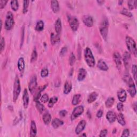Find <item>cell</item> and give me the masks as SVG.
Segmentation results:
<instances>
[{
  "label": "cell",
  "instance_id": "obj_1",
  "mask_svg": "<svg viewBox=\"0 0 137 137\" xmlns=\"http://www.w3.org/2000/svg\"><path fill=\"white\" fill-rule=\"evenodd\" d=\"M109 25V24L108 19L105 17L104 18L101 22L99 27V29L101 35L104 40H106V39H107Z\"/></svg>",
  "mask_w": 137,
  "mask_h": 137
},
{
  "label": "cell",
  "instance_id": "obj_2",
  "mask_svg": "<svg viewBox=\"0 0 137 137\" xmlns=\"http://www.w3.org/2000/svg\"><path fill=\"white\" fill-rule=\"evenodd\" d=\"M84 58L85 62H86L87 65L90 67H93L95 66V60L94 57L93 55V53L91 51V49L87 47L84 51Z\"/></svg>",
  "mask_w": 137,
  "mask_h": 137
},
{
  "label": "cell",
  "instance_id": "obj_3",
  "mask_svg": "<svg viewBox=\"0 0 137 137\" xmlns=\"http://www.w3.org/2000/svg\"><path fill=\"white\" fill-rule=\"evenodd\" d=\"M125 41L128 51L135 57H136V45L134 40L130 36H126Z\"/></svg>",
  "mask_w": 137,
  "mask_h": 137
},
{
  "label": "cell",
  "instance_id": "obj_4",
  "mask_svg": "<svg viewBox=\"0 0 137 137\" xmlns=\"http://www.w3.org/2000/svg\"><path fill=\"white\" fill-rule=\"evenodd\" d=\"M21 91V87L20 80L18 78V76L17 75L15 78L14 85H13V101L14 102H16L17 100L19 95Z\"/></svg>",
  "mask_w": 137,
  "mask_h": 137
},
{
  "label": "cell",
  "instance_id": "obj_5",
  "mask_svg": "<svg viewBox=\"0 0 137 137\" xmlns=\"http://www.w3.org/2000/svg\"><path fill=\"white\" fill-rule=\"evenodd\" d=\"M14 24V20L13 14L11 11H8L6 15V18L5 20L4 27L5 29L7 31L11 30Z\"/></svg>",
  "mask_w": 137,
  "mask_h": 137
},
{
  "label": "cell",
  "instance_id": "obj_6",
  "mask_svg": "<svg viewBox=\"0 0 137 137\" xmlns=\"http://www.w3.org/2000/svg\"><path fill=\"white\" fill-rule=\"evenodd\" d=\"M67 18L70 27L72 29V31L73 32L77 31L79 26V22L78 19L75 17L71 16L70 15L69 16H68Z\"/></svg>",
  "mask_w": 137,
  "mask_h": 137
},
{
  "label": "cell",
  "instance_id": "obj_7",
  "mask_svg": "<svg viewBox=\"0 0 137 137\" xmlns=\"http://www.w3.org/2000/svg\"><path fill=\"white\" fill-rule=\"evenodd\" d=\"M83 111H84V108H83V106L82 105L77 106V107H75L73 109L71 113V119L72 120H73L75 119L78 118L83 112Z\"/></svg>",
  "mask_w": 137,
  "mask_h": 137
},
{
  "label": "cell",
  "instance_id": "obj_8",
  "mask_svg": "<svg viewBox=\"0 0 137 137\" xmlns=\"http://www.w3.org/2000/svg\"><path fill=\"white\" fill-rule=\"evenodd\" d=\"M36 87H37L36 76L35 75H33L31 79H30L28 85L29 90L32 94H33L35 92Z\"/></svg>",
  "mask_w": 137,
  "mask_h": 137
},
{
  "label": "cell",
  "instance_id": "obj_9",
  "mask_svg": "<svg viewBox=\"0 0 137 137\" xmlns=\"http://www.w3.org/2000/svg\"><path fill=\"white\" fill-rule=\"evenodd\" d=\"M131 57L130 52L128 51H125L123 54V62L125 67L127 71L129 70L131 64Z\"/></svg>",
  "mask_w": 137,
  "mask_h": 137
},
{
  "label": "cell",
  "instance_id": "obj_10",
  "mask_svg": "<svg viewBox=\"0 0 137 137\" xmlns=\"http://www.w3.org/2000/svg\"><path fill=\"white\" fill-rule=\"evenodd\" d=\"M113 61L116 65L118 69H120L121 67V64H122V62H121V57L118 52H115L113 54Z\"/></svg>",
  "mask_w": 137,
  "mask_h": 137
},
{
  "label": "cell",
  "instance_id": "obj_11",
  "mask_svg": "<svg viewBox=\"0 0 137 137\" xmlns=\"http://www.w3.org/2000/svg\"><path fill=\"white\" fill-rule=\"evenodd\" d=\"M82 22L86 26L88 27H91L93 26L94 20L92 16L89 15H85L82 17Z\"/></svg>",
  "mask_w": 137,
  "mask_h": 137
},
{
  "label": "cell",
  "instance_id": "obj_12",
  "mask_svg": "<svg viewBox=\"0 0 137 137\" xmlns=\"http://www.w3.org/2000/svg\"><path fill=\"white\" fill-rule=\"evenodd\" d=\"M86 125V121L85 120H80L75 129L76 134H79L84 130Z\"/></svg>",
  "mask_w": 137,
  "mask_h": 137
},
{
  "label": "cell",
  "instance_id": "obj_13",
  "mask_svg": "<svg viewBox=\"0 0 137 137\" xmlns=\"http://www.w3.org/2000/svg\"><path fill=\"white\" fill-rule=\"evenodd\" d=\"M117 97L120 102H124L126 101L127 97V93L126 91L123 88L119 89L117 92Z\"/></svg>",
  "mask_w": 137,
  "mask_h": 137
},
{
  "label": "cell",
  "instance_id": "obj_14",
  "mask_svg": "<svg viewBox=\"0 0 137 137\" xmlns=\"http://www.w3.org/2000/svg\"><path fill=\"white\" fill-rule=\"evenodd\" d=\"M22 101H23V105L24 108L26 109L29 104V95L27 89L25 88L24 90L23 95H22Z\"/></svg>",
  "mask_w": 137,
  "mask_h": 137
},
{
  "label": "cell",
  "instance_id": "obj_15",
  "mask_svg": "<svg viewBox=\"0 0 137 137\" xmlns=\"http://www.w3.org/2000/svg\"><path fill=\"white\" fill-rule=\"evenodd\" d=\"M106 118L110 123H112L116 120L117 115L115 112L112 111H109L106 113Z\"/></svg>",
  "mask_w": 137,
  "mask_h": 137
},
{
  "label": "cell",
  "instance_id": "obj_16",
  "mask_svg": "<svg viewBox=\"0 0 137 137\" xmlns=\"http://www.w3.org/2000/svg\"><path fill=\"white\" fill-rule=\"evenodd\" d=\"M17 66H18V70L19 72L21 73V74L23 73L25 70V60L23 57H20L18 59Z\"/></svg>",
  "mask_w": 137,
  "mask_h": 137
},
{
  "label": "cell",
  "instance_id": "obj_17",
  "mask_svg": "<svg viewBox=\"0 0 137 137\" xmlns=\"http://www.w3.org/2000/svg\"><path fill=\"white\" fill-rule=\"evenodd\" d=\"M55 30L57 34L59 35L62 32V21L61 19L60 18H58L55 23Z\"/></svg>",
  "mask_w": 137,
  "mask_h": 137
},
{
  "label": "cell",
  "instance_id": "obj_18",
  "mask_svg": "<svg viewBox=\"0 0 137 137\" xmlns=\"http://www.w3.org/2000/svg\"><path fill=\"white\" fill-rule=\"evenodd\" d=\"M86 74H87V71L85 68H83L82 67L80 68L77 77L78 80L79 81H81L84 80L86 77Z\"/></svg>",
  "mask_w": 137,
  "mask_h": 137
},
{
  "label": "cell",
  "instance_id": "obj_19",
  "mask_svg": "<svg viewBox=\"0 0 137 137\" xmlns=\"http://www.w3.org/2000/svg\"><path fill=\"white\" fill-rule=\"evenodd\" d=\"M128 92L131 97H134L136 94V90L134 82L128 85Z\"/></svg>",
  "mask_w": 137,
  "mask_h": 137
},
{
  "label": "cell",
  "instance_id": "obj_20",
  "mask_svg": "<svg viewBox=\"0 0 137 137\" xmlns=\"http://www.w3.org/2000/svg\"><path fill=\"white\" fill-rule=\"evenodd\" d=\"M97 67L100 70L104 71H108L109 69V67L107 65V64H106V63L104 61V60L102 59H100L98 61Z\"/></svg>",
  "mask_w": 137,
  "mask_h": 137
},
{
  "label": "cell",
  "instance_id": "obj_21",
  "mask_svg": "<svg viewBox=\"0 0 137 137\" xmlns=\"http://www.w3.org/2000/svg\"><path fill=\"white\" fill-rule=\"evenodd\" d=\"M60 35L58 34H56L54 33L51 34L50 35V42L51 44L54 45L56 43L59 42L60 41Z\"/></svg>",
  "mask_w": 137,
  "mask_h": 137
},
{
  "label": "cell",
  "instance_id": "obj_22",
  "mask_svg": "<svg viewBox=\"0 0 137 137\" xmlns=\"http://www.w3.org/2000/svg\"><path fill=\"white\" fill-rule=\"evenodd\" d=\"M63 124H64L63 121H62V120H60L57 118H54L52 120V122H51L52 126L54 128H57L59 126L63 125Z\"/></svg>",
  "mask_w": 137,
  "mask_h": 137
},
{
  "label": "cell",
  "instance_id": "obj_23",
  "mask_svg": "<svg viewBox=\"0 0 137 137\" xmlns=\"http://www.w3.org/2000/svg\"><path fill=\"white\" fill-rule=\"evenodd\" d=\"M72 88V83L70 81H66L64 84V90L63 92L65 94H67L69 93Z\"/></svg>",
  "mask_w": 137,
  "mask_h": 137
},
{
  "label": "cell",
  "instance_id": "obj_24",
  "mask_svg": "<svg viewBox=\"0 0 137 137\" xmlns=\"http://www.w3.org/2000/svg\"><path fill=\"white\" fill-rule=\"evenodd\" d=\"M51 7L54 13H57L59 10V5L58 2L56 0H53L51 2Z\"/></svg>",
  "mask_w": 137,
  "mask_h": 137
},
{
  "label": "cell",
  "instance_id": "obj_25",
  "mask_svg": "<svg viewBox=\"0 0 137 137\" xmlns=\"http://www.w3.org/2000/svg\"><path fill=\"white\" fill-rule=\"evenodd\" d=\"M37 133V128L35 121L32 120L31 123V129H30V135L31 136H35Z\"/></svg>",
  "mask_w": 137,
  "mask_h": 137
},
{
  "label": "cell",
  "instance_id": "obj_26",
  "mask_svg": "<svg viewBox=\"0 0 137 137\" xmlns=\"http://www.w3.org/2000/svg\"><path fill=\"white\" fill-rule=\"evenodd\" d=\"M98 94L95 92H93L92 93H91L87 98V102L89 103H92L93 102H94L96 99L98 97Z\"/></svg>",
  "mask_w": 137,
  "mask_h": 137
},
{
  "label": "cell",
  "instance_id": "obj_27",
  "mask_svg": "<svg viewBox=\"0 0 137 137\" xmlns=\"http://www.w3.org/2000/svg\"><path fill=\"white\" fill-rule=\"evenodd\" d=\"M42 119L45 125H48L51 120V116L49 112H45L43 114Z\"/></svg>",
  "mask_w": 137,
  "mask_h": 137
},
{
  "label": "cell",
  "instance_id": "obj_28",
  "mask_svg": "<svg viewBox=\"0 0 137 137\" xmlns=\"http://www.w3.org/2000/svg\"><path fill=\"white\" fill-rule=\"evenodd\" d=\"M81 100V95L80 94H75L73 98H72V104L73 105H77L78 104Z\"/></svg>",
  "mask_w": 137,
  "mask_h": 137
},
{
  "label": "cell",
  "instance_id": "obj_29",
  "mask_svg": "<svg viewBox=\"0 0 137 137\" xmlns=\"http://www.w3.org/2000/svg\"><path fill=\"white\" fill-rule=\"evenodd\" d=\"M44 24L42 20H39L37 22L35 26V30L37 32H41L44 29Z\"/></svg>",
  "mask_w": 137,
  "mask_h": 137
},
{
  "label": "cell",
  "instance_id": "obj_30",
  "mask_svg": "<svg viewBox=\"0 0 137 137\" xmlns=\"http://www.w3.org/2000/svg\"><path fill=\"white\" fill-rule=\"evenodd\" d=\"M116 119L118 121V123H119L121 125L124 126L126 124L125 118H124V115H123V113H119L118 115V116H117Z\"/></svg>",
  "mask_w": 137,
  "mask_h": 137
},
{
  "label": "cell",
  "instance_id": "obj_31",
  "mask_svg": "<svg viewBox=\"0 0 137 137\" xmlns=\"http://www.w3.org/2000/svg\"><path fill=\"white\" fill-rule=\"evenodd\" d=\"M114 102H115V98H114L113 97H108L105 102V105L106 106V107L108 108H111L113 105Z\"/></svg>",
  "mask_w": 137,
  "mask_h": 137
},
{
  "label": "cell",
  "instance_id": "obj_32",
  "mask_svg": "<svg viewBox=\"0 0 137 137\" xmlns=\"http://www.w3.org/2000/svg\"><path fill=\"white\" fill-rule=\"evenodd\" d=\"M35 102H36V104H35L36 108L37 111H39L40 113H42L43 112L44 109H45L44 106L38 100L36 101Z\"/></svg>",
  "mask_w": 137,
  "mask_h": 137
},
{
  "label": "cell",
  "instance_id": "obj_33",
  "mask_svg": "<svg viewBox=\"0 0 137 137\" xmlns=\"http://www.w3.org/2000/svg\"><path fill=\"white\" fill-rule=\"evenodd\" d=\"M10 6L11 9L14 11H16L19 9V3L17 0H13L10 2Z\"/></svg>",
  "mask_w": 137,
  "mask_h": 137
},
{
  "label": "cell",
  "instance_id": "obj_34",
  "mask_svg": "<svg viewBox=\"0 0 137 137\" xmlns=\"http://www.w3.org/2000/svg\"><path fill=\"white\" fill-rule=\"evenodd\" d=\"M58 101V97L57 96H53L51 97L48 102V107L49 108H52L54 104L57 102Z\"/></svg>",
  "mask_w": 137,
  "mask_h": 137
},
{
  "label": "cell",
  "instance_id": "obj_35",
  "mask_svg": "<svg viewBox=\"0 0 137 137\" xmlns=\"http://www.w3.org/2000/svg\"><path fill=\"white\" fill-rule=\"evenodd\" d=\"M128 7L130 10H133L134 9H136L137 6V1L136 0H131V1H128L127 2Z\"/></svg>",
  "mask_w": 137,
  "mask_h": 137
},
{
  "label": "cell",
  "instance_id": "obj_36",
  "mask_svg": "<svg viewBox=\"0 0 137 137\" xmlns=\"http://www.w3.org/2000/svg\"><path fill=\"white\" fill-rule=\"evenodd\" d=\"M120 13L129 18H131L133 16V14H132V13L130 11H129L126 8H123V10L121 11Z\"/></svg>",
  "mask_w": 137,
  "mask_h": 137
},
{
  "label": "cell",
  "instance_id": "obj_37",
  "mask_svg": "<svg viewBox=\"0 0 137 137\" xmlns=\"http://www.w3.org/2000/svg\"><path fill=\"white\" fill-rule=\"evenodd\" d=\"M29 1H27V0H24L23 1V9H22V12H23V13H27L29 6Z\"/></svg>",
  "mask_w": 137,
  "mask_h": 137
},
{
  "label": "cell",
  "instance_id": "obj_38",
  "mask_svg": "<svg viewBox=\"0 0 137 137\" xmlns=\"http://www.w3.org/2000/svg\"><path fill=\"white\" fill-rule=\"evenodd\" d=\"M37 58V51L35 48L33 49L32 53L31 58V62L32 63H33L34 62L36 61Z\"/></svg>",
  "mask_w": 137,
  "mask_h": 137
},
{
  "label": "cell",
  "instance_id": "obj_39",
  "mask_svg": "<svg viewBox=\"0 0 137 137\" xmlns=\"http://www.w3.org/2000/svg\"><path fill=\"white\" fill-rule=\"evenodd\" d=\"M75 62V55L73 52H71L69 57V64L71 66H72L74 65Z\"/></svg>",
  "mask_w": 137,
  "mask_h": 137
},
{
  "label": "cell",
  "instance_id": "obj_40",
  "mask_svg": "<svg viewBox=\"0 0 137 137\" xmlns=\"http://www.w3.org/2000/svg\"><path fill=\"white\" fill-rule=\"evenodd\" d=\"M40 100L42 103H47L49 101V96L47 94H44L40 97Z\"/></svg>",
  "mask_w": 137,
  "mask_h": 137
},
{
  "label": "cell",
  "instance_id": "obj_41",
  "mask_svg": "<svg viewBox=\"0 0 137 137\" xmlns=\"http://www.w3.org/2000/svg\"><path fill=\"white\" fill-rule=\"evenodd\" d=\"M49 74V71L47 68H43L41 70V76L43 78L46 77Z\"/></svg>",
  "mask_w": 137,
  "mask_h": 137
},
{
  "label": "cell",
  "instance_id": "obj_42",
  "mask_svg": "<svg viewBox=\"0 0 137 137\" xmlns=\"http://www.w3.org/2000/svg\"><path fill=\"white\" fill-rule=\"evenodd\" d=\"M21 42H20V48L22 47V44L24 42V34H25V27L24 26H22V28H21Z\"/></svg>",
  "mask_w": 137,
  "mask_h": 137
},
{
  "label": "cell",
  "instance_id": "obj_43",
  "mask_svg": "<svg viewBox=\"0 0 137 137\" xmlns=\"http://www.w3.org/2000/svg\"><path fill=\"white\" fill-rule=\"evenodd\" d=\"M132 72L133 75V77L134 79V80H136V65L135 64L133 65L132 68Z\"/></svg>",
  "mask_w": 137,
  "mask_h": 137
},
{
  "label": "cell",
  "instance_id": "obj_44",
  "mask_svg": "<svg viewBox=\"0 0 137 137\" xmlns=\"http://www.w3.org/2000/svg\"><path fill=\"white\" fill-rule=\"evenodd\" d=\"M0 45H1V52H2L5 48V40H4V38L3 37H1Z\"/></svg>",
  "mask_w": 137,
  "mask_h": 137
},
{
  "label": "cell",
  "instance_id": "obj_45",
  "mask_svg": "<svg viewBox=\"0 0 137 137\" xmlns=\"http://www.w3.org/2000/svg\"><path fill=\"white\" fill-rule=\"evenodd\" d=\"M117 109L120 112H121L124 110V105L123 104V102H120L117 104Z\"/></svg>",
  "mask_w": 137,
  "mask_h": 137
},
{
  "label": "cell",
  "instance_id": "obj_46",
  "mask_svg": "<svg viewBox=\"0 0 137 137\" xmlns=\"http://www.w3.org/2000/svg\"><path fill=\"white\" fill-rule=\"evenodd\" d=\"M67 47H63L61 50H60V55L61 56H63L64 55H65L66 54V53L67 52Z\"/></svg>",
  "mask_w": 137,
  "mask_h": 137
},
{
  "label": "cell",
  "instance_id": "obj_47",
  "mask_svg": "<svg viewBox=\"0 0 137 137\" xmlns=\"http://www.w3.org/2000/svg\"><path fill=\"white\" fill-rule=\"evenodd\" d=\"M7 3V1H5V0H1V1H0V9H3Z\"/></svg>",
  "mask_w": 137,
  "mask_h": 137
},
{
  "label": "cell",
  "instance_id": "obj_48",
  "mask_svg": "<svg viewBox=\"0 0 137 137\" xmlns=\"http://www.w3.org/2000/svg\"><path fill=\"white\" fill-rule=\"evenodd\" d=\"M130 135V131L128 129L126 128L125 130H123L122 134H121V136H128Z\"/></svg>",
  "mask_w": 137,
  "mask_h": 137
},
{
  "label": "cell",
  "instance_id": "obj_49",
  "mask_svg": "<svg viewBox=\"0 0 137 137\" xmlns=\"http://www.w3.org/2000/svg\"><path fill=\"white\" fill-rule=\"evenodd\" d=\"M107 134H108V130H106V129H104V130H101V131L100 132V134L99 136L100 137H104V136H106Z\"/></svg>",
  "mask_w": 137,
  "mask_h": 137
},
{
  "label": "cell",
  "instance_id": "obj_50",
  "mask_svg": "<svg viewBox=\"0 0 137 137\" xmlns=\"http://www.w3.org/2000/svg\"><path fill=\"white\" fill-rule=\"evenodd\" d=\"M67 111L65 110H62L59 112V115L61 117H64L67 115Z\"/></svg>",
  "mask_w": 137,
  "mask_h": 137
},
{
  "label": "cell",
  "instance_id": "obj_51",
  "mask_svg": "<svg viewBox=\"0 0 137 137\" xmlns=\"http://www.w3.org/2000/svg\"><path fill=\"white\" fill-rule=\"evenodd\" d=\"M103 112L102 110H101V109L98 110L96 113V117L98 118L102 117V116L103 115Z\"/></svg>",
  "mask_w": 137,
  "mask_h": 137
},
{
  "label": "cell",
  "instance_id": "obj_52",
  "mask_svg": "<svg viewBox=\"0 0 137 137\" xmlns=\"http://www.w3.org/2000/svg\"><path fill=\"white\" fill-rule=\"evenodd\" d=\"M136 106H137V105H136V102H134V104H133V108L134 110V111L136 112Z\"/></svg>",
  "mask_w": 137,
  "mask_h": 137
},
{
  "label": "cell",
  "instance_id": "obj_53",
  "mask_svg": "<svg viewBox=\"0 0 137 137\" xmlns=\"http://www.w3.org/2000/svg\"><path fill=\"white\" fill-rule=\"evenodd\" d=\"M97 2L98 4L102 5L104 3V1H97Z\"/></svg>",
  "mask_w": 137,
  "mask_h": 137
},
{
  "label": "cell",
  "instance_id": "obj_54",
  "mask_svg": "<svg viewBox=\"0 0 137 137\" xmlns=\"http://www.w3.org/2000/svg\"><path fill=\"white\" fill-rule=\"evenodd\" d=\"M123 2V1H118V4L119 5H121V4H122Z\"/></svg>",
  "mask_w": 137,
  "mask_h": 137
},
{
  "label": "cell",
  "instance_id": "obj_55",
  "mask_svg": "<svg viewBox=\"0 0 137 137\" xmlns=\"http://www.w3.org/2000/svg\"><path fill=\"white\" fill-rule=\"evenodd\" d=\"M80 136H86L87 135L86 134V133H83V134H82Z\"/></svg>",
  "mask_w": 137,
  "mask_h": 137
},
{
  "label": "cell",
  "instance_id": "obj_56",
  "mask_svg": "<svg viewBox=\"0 0 137 137\" xmlns=\"http://www.w3.org/2000/svg\"><path fill=\"white\" fill-rule=\"evenodd\" d=\"M2 20H1V29H2Z\"/></svg>",
  "mask_w": 137,
  "mask_h": 137
}]
</instances>
